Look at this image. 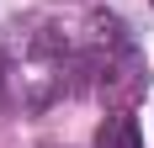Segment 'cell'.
Instances as JSON below:
<instances>
[{
	"mask_svg": "<svg viewBox=\"0 0 154 148\" xmlns=\"http://www.w3.org/2000/svg\"><path fill=\"white\" fill-rule=\"evenodd\" d=\"M0 85H5V53H0Z\"/></svg>",
	"mask_w": 154,
	"mask_h": 148,
	"instance_id": "obj_2",
	"label": "cell"
},
{
	"mask_svg": "<svg viewBox=\"0 0 154 148\" xmlns=\"http://www.w3.org/2000/svg\"><path fill=\"white\" fill-rule=\"evenodd\" d=\"M96 148H143V132H138V122L128 117V111H112L96 127Z\"/></svg>",
	"mask_w": 154,
	"mask_h": 148,
	"instance_id": "obj_1",
	"label": "cell"
},
{
	"mask_svg": "<svg viewBox=\"0 0 154 148\" xmlns=\"http://www.w3.org/2000/svg\"><path fill=\"white\" fill-rule=\"evenodd\" d=\"M149 5H154V0H149Z\"/></svg>",
	"mask_w": 154,
	"mask_h": 148,
	"instance_id": "obj_3",
	"label": "cell"
}]
</instances>
